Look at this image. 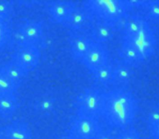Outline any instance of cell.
<instances>
[{"instance_id":"cell-17","label":"cell","mask_w":159,"mask_h":139,"mask_svg":"<svg viewBox=\"0 0 159 139\" xmlns=\"http://www.w3.org/2000/svg\"><path fill=\"white\" fill-rule=\"evenodd\" d=\"M57 107L56 98L49 94H46L37 98L34 103V109L42 115L47 116L52 113Z\"/></svg>"},{"instance_id":"cell-16","label":"cell","mask_w":159,"mask_h":139,"mask_svg":"<svg viewBox=\"0 0 159 139\" xmlns=\"http://www.w3.org/2000/svg\"><path fill=\"white\" fill-rule=\"evenodd\" d=\"M0 66L5 74L18 89L28 75L23 69L11 59L0 65Z\"/></svg>"},{"instance_id":"cell-10","label":"cell","mask_w":159,"mask_h":139,"mask_svg":"<svg viewBox=\"0 0 159 139\" xmlns=\"http://www.w3.org/2000/svg\"><path fill=\"white\" fill-rule=\"evenodd\" d=\"M76 6L71 1H53L47 4L46 10L53 22L64 26Z\"/></svg>"},{"instance_id":"cell-12","label":"cell","mask_w":159,"mask_h":139,"mask_svg":"<svg viewBox=\"0 0 159 139\" xmlns=\"http://www.w3.org/2000/svg\"><path fill=\"white\" fill-rule=\"evenodd\" d=\"M116 26L111 24L95 21L86 34L94 42L106 45L111 41L115 35Z\"/></svg>"},{"instance_id":"cell-11","label":"cell","mask_w":159,"mask_h":139,"mask_svg":"<svg viewBox=\"0 0 159 139\" xmlns=\"http://www.w3.org/2000/svg\"><path fill=\"white\" fill-rule=\"evenodd\" d=\"M93 42L86 33L71 32L69 37V49L71 57L81 63Z\"/></svg>"},{"instance_id":"cell-21","label":"cell","mask_w":159,"mask_h":139,"mask_svg":"<svg viewBox=\"0 0 159 139\" xmlns=\"http://www.w3.org/2000/svg\"><path fill=\"white\" fill-rule=\"evenodd\" d=\"M12 22L0 20V52L12 42Z\"/></svg>"},{"instance_id":"cell-15","label":"cell","mask_w":159,"mask_h":139,"mask_svg":"<svg viewBox=\"0 0 159 139\" xmlns=\"http://www.w3.org/2000/svg\"><path fill=\"white\" fill-rule=\"evenodd\" d=\"M19 107L16 93L0 94V118L7 119L12 118Z\"/></svg>"},{"instance_id":"cell-7","label":"cell","mask_w":159,"mask_h":139,"mask_svg":"<svg viewBox=\"0 0 159 139\" xmlns=\"http://www.w3.org/2000/svg\"><path fill=\"white\" fill-rule=\"evenodd\" d=\"M40 57L41 52L39 47L25 46L16 47L11 59L29 75L38 66Z\"/></svg>"},{"instance_id":"cell-2","label":"cell","mask_w":159,"mask_h":139,"mask_svg":"<svg viewBox=\"0 0 159 139\" xmlns=\"http://www.w3.org/2000/svg\"><path fill=\"white\" fill-rule=\"evenodd\" d=\"M95 21L117 26L129 16L131 7L124 0H87L81 4Z\"/></svg>"},{"instance_id":"cell-26","label":"cell","mask_w":159,"mask_h":139,"mask_svg":"<svg viewBox=\"0 0 159 139\" xmlns=\"http://www.w3.org/2000/svg\"><path fill=\"white\" fill-rule=\"evenodd\" d=\"M147 126L159 124V103L153 107L148 112L147 117Z\"/></svg>"},{"instance_id":"cell-23","label":"cell","mask_w":159,"mask_h":139,"mask_svg":"<svg viewBox=\"0 0 159 139\" xmlns=\"http://www.w3.org/2000/svg\"><path fill=\"white\" fill-rule=\"evenodd\" d=\"M18 89L5 74L0 66V94L16 93Z\"/></svg>"},{"instance_id":"cell-28","label":"cell","mask_w":159,"mask_h":139,"mask_svg":"<svg viewBox=\"0 0 159 139\" xmlns=\"http://www.w3.org/2000/svg\"><path fill=\"white\" fill-rule=\"evenodd\" d=\"M148 129L150 135L153 139H159V124L148 126Z\"/></svg>"},{"instance_id":"cell-4","label":"cell","mask_w":159,"mask_h":139,"mask_svg":"<svg viewBox=\"0 0 159 139\" xmlns=\"http://www.w3.org/2000/svg\"><path fill=\"white\" fill-rule=\"evenodd\" d=\"M104 94V92L93 87L84 90L76 100V115L98 119L102 115Z\"/></svg>"},{"instance_id":"cell-8","label":"cell","mask_w":159,"mask_h":139,"mask_svg":"<svg viewBox=\"0 0 159 139\" xmlns=\"http://www.w3.org/2000/svg\"><path fill=\"white\" fill-rule=\"evenodd\" d=\"M110 62V53L106 45L93 42L81 64L92 74Z\"/></svg>"},{"instance_id":"cell-27","label":"cell","mask_w":159,"mask_h":139,"mask_svg":"<svg viewBox=\"0 0 159 139\" xmlns=\"http://www.w3.org/2000/svg\"><path fill=\"white\" fill-rule=\"evenodd\" d=\"M94 139H115V134L111 130L101 129Z\"/></svg>"},{"instance_id":"cell-20","label":"cell","mask_w":159,"mask_h":139,"mask_svg":"<svg viewBox=\"0 0 159 139\" xmlns=\"http://www.w3.org/2000/svg\"><path fill=\"white\" fill-rule=\"evenodd\" d=\"M94 80L100 85L107 87L113 82V64L110 62L92 73Z\"/></svg>"},{"instance_id":"cell-19","label":"cell","mask_w":159,"mask_h":139,"mask_svg":"<svg viewBox=\"0 0 159 139\" xmlns=\"http://www.w3.org/2000/svg\"><path fill=\"white\" fill-rule=\"evenodd\" d=\"M119 54L122 59V62L133 67L143 61L140 54L134 47L124 42H122L120 44Z\"/></svg>"},{"instance_id":"cell-25","label":"cell","mask_w":159,"mask_h":139,"mask_svg":"<svg viewBox=\"0 0 159 139\" xmlns=\"http://www.w3.org/2000/svg\"><path fill=\"white\" fill-rule=\"evenodd\" d=\"M115 139H142L139 132L133 127L119 130L115 135Z\"/></svg>"},{"instance_id":"cell-24","label":"cell","mask_w":159,"mask_h":139,"mask_svg":"<svg viewBox=\"0 0 159 139\" xmlns=\"http://www.w3.org/2000/svg\"><path fill=\"white\" fill-rule=\"evenodd\" d=\"M143 7L147 16L150 19L159 21V1H146Z\"/></svg>"},{"instance_id":"cell-5","label":"cell","mask_w":159,"mask_h":139,"mask_svg":"<svg viewBox=\"0 0 159 139\" xmlns=\"http://www.w3.org/2000/svg\"><path fill=\"white\" fill-rule=\"evenodd\" d=\"M134 47L144 61L155 52L156 39L149 24L145 21L140 31L133 37L122 41Z\"/></svg>"},{"instance_id":"cell-18","label":"cell","mask_w":159,"mask_h":139,"mask_svg":"<svg viewBox=\"0 0 159 139\" xmlns=\"http://www.w3.org/2000/svg\"><path fill=\"white\" fill-rule=\"evenodd\" d=\"M145 20L139 16H129L122 22V39H127L135 36L141 29Z\"/></svg>"},{"instance_id":"cell-9","label":"cell","mask_w":159,"mask_h":139,"mask_svg":"<svg viewBox=\"0 0 159 139\" xmlns=\"http://www.w3.org/2000/svg\"><path fill=\"white\" fill-rule=\"evenodd\" d=\"M95 21L91 14L82 5H77L71 13L64 27L71 32L86 33Z\"/></svg>"},{"instance_id":"cell-29","label":"cell","mask_w":159,"mask_h":139,"mask_svg":"<svg viewBox=\"0 0 159 139\" xmlns=\"http://www.w3.org/2000/svg\"><path fill=\"white\" fill-rule=\"evenodd\" d=\"M57 139H75L71 135H70L69 133H66V134L65 135H61L60 137H58Z\"/></svg>"},{"instance_id":"cell-1","label":"cell","mask_w":159,"mask_h":139,"mask_svg":"<svg viewBox=\"0 0 159 139\" xmlns=\"http://www.w3.org/2000/svg\"><path fill=\"white\" fill-rule=\"evenodd\" d=\"M137 112V100L125 88L116 87L104 92L101 117L112 128L121 130L131 127Z\"/></svg>"},{"instance_id":"cell-14","label":"cell","mask_w":159,"mask_h":139,"mask_svg":"<svg viewBox=\"0 0 159 139\" xmlns=\"http://www.w3.org/2000/svg\"><path fill=\"white\" fill-rule=\"evenodd\" d=\"M133 67L123 62L113 64V82L112 85L117 87L125 88L134 77Z\"/></svg>"},{"instance_id":"cell-3","label":"cell","mask_w":159,"mask_h":139,"mask_svg":"<svg viewBox=\"0 0 159 139\" xmlns=\"http://www.w3.org/2000/svg\"><path fill=\"white\" fill-rule=\"evenodd\" d=\"M43 39V24L40 21L25 20L12 27V42L16 47L32 46L40 47Z\"/></svg>"},{"instance_id":"cell-30","label":"cell","mask_w":159,"mask_h":139,"mask_svg":"<svg viewBox=\"0 0 159 139\" xmlns=\"http://www.w3.org/2000/svg\"><path fill=\"white\" fill-rule=\"evenodd\" d=\"M0 139H3V138H2V135H1V132H0Z\"/></svg>"},{"instance_id":"cell-22","label":"cell","mask_w":159,"mask_h":139,"mask_svg":"<svg viewBox=\"0 0 159 139\" xmlns=\"http://www.w3.org/2000/svg\"><path fill=\"white\" fill-rule=\"evenodd\" d=\"M14 4L12 1L0 0V20L12 22Z\"/></svg>"},{"instance_id":"cell-13","label":"cell","mask_w":159,"mask_h":139,"mask_svg":"<svg viewBox=\"0 0 159 139\" xmlns=\"http://www.w3.org/2000/svg\"><path fill=\"white\" fill-rule=\"evenodd\" d=\"M3 139H33L32 131L25 121L17 120L0 130Z\"/></svg>"},{"instance_id":"cell-6","label":"cell","mask_w":159,"mask_h":139,"mask_svg":"<svg viewBox=\"0 0 159 139\" xmlns=\"http://www.w3.org/2000/svg\"><path fill=\"white\" fill-rule=\"evenodd\" d=\"M101 129L98 119L76 115L67 133L75 139H94Z\"/></svg>"}]
</instances>
